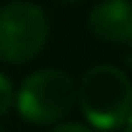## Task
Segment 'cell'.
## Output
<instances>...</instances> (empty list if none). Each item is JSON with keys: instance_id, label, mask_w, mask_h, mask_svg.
Listing matches in <instances>:
<instances>
[{"instance_id": "1", "label": "cell", "mask_w": 132, "mask_h": 132, "mask_svg": "<svg viewBox=\"0 0 132 132\" xmlns=\"http://www.w3.org/2000/svg\"><path fill=\"white\" fill-rule=\"evenodd\" d=\"M77 104L90 128L111 132L132 114V81L114 65H93L77 84Z\"/></svg>"}, {"instance_id": "2", "label": "cell", "mask_w": 132, "mask_h": 132, "mask_svg": "<svg viewBox=\"0 0 132 132\" xmlns=\"http://www.w3.org/2000/svg\"><path fill=\"white\" fill-rule=\"evenodd\" d=\"M77 104V84L63 70H37L16 90V111L23 121L46 125L65 118Z\"/></svg>"}, {"instance_id": "3", "label": "cell", "mask_w": 132, "mask_h": 132, "mask_svg": "<svg viewBox=\"0 0 132 132\" xmlns=\"http://www.w3.org/2000/svg\"><path fill=\"white\" fill-rule=\"evenodd\" d=\"M51 32L42 7L16 0L0 7V60L9 65L30 63L46 46Z\"/></svg>"}, {"instance_id": "4", "label": "cell", "mask_w": 132, "mask_h": 132, "mask_svg": "<svg viewBox=\"0 0 132 132\" xmlns=\"http://www.w3.org/2000/svg\"><path fill=\"white\" fill-rule=\"evenodd\" d=\"M88 30L109 44H132V0H102L88 12Z\"/></svg>"}, {"instance_id": "5", "label": "cell", "mask_w": 132, "mask_h": 132, "mask_svg": "<svg viewBox=\"0 0 132 132\" xmlns=\"http://www.w3.org/2000/svg\"><path fill=\"white\" fill-rule=\"evenodd\" d=\"M14 102H16V88L12 79L0 72V116H7L14 109Z\"/></svg>"}, {"instance_id": "6", "label": "cell", "mask_w": 132, "mask_h": 132, "mask_svg": "<svg viewBox=\"0 0 132 132\" xmlns=\"http://www.w3.org/2000/svg\"><path fill=\"white\" fill-rule=\"evenodd\" d=\"M51 132H93V130L86 128V125H81V123H60V125H56Z\"/></svg>"}, {"instance_id": "7", "label": "cell", "mask_w": 132, "mask_h": 132, "mask_svg": "<svg viewBox=\"0 0 132 132\" xmlns=\"http://www.w3.org/2000/svg\"><path fill=\"white\" fill-rule=\"evenodd\" d=\"M123 128H125V132H132V114L128 116V121L123 123Z\"/></svg>"}, {"instance_id": "8", "label": "cell", "mask_w": 132, "mask_h": 132, "mask_svg": "<svg viewBox=\"0 0 132 132\" xmlns=\"http://www.w3.org/2000/svg\"><path fill=\"white\" fill-rule=\"evenodd\" d=\"M58 2H63V5H79V2H84V0H58Z\"/></svg>"}, {"instance_id": "9", "label": "cell", "mask_w": 132, "mask_h": 132, "mask_svg": "<svg viewBox=\"0 0 132 132\" xmlns=\"http://www.w3.org/2000/svg\"><path fill=\"white\" fill-rule=\"evenodd\" d=\"M130 46H132V44H130ZM130 63H132V49H130Z\"/></svg>"}, {"instance_id": "10", "label": "cell", "mask_w": 132, "mask_h": 132, "mask_svg": "<svg viewBox=\"0 0 132 132\" xmlns=\"http://www.w3.org/2000/svg\"><path fill=\"white\" fill-rule=\"evenodd\" d=\"M0 132H5V128H2V125H0Z\"/></svg>"}]
</instances>
